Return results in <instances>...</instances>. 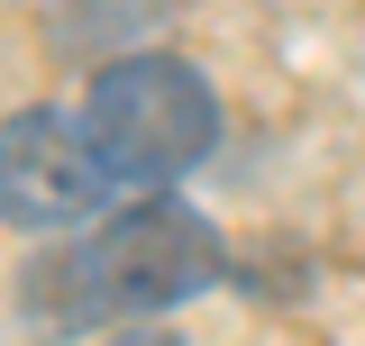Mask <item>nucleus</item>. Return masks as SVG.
<instances>
[{"label": "nucleus", "mask_w": 365, "mask_h": 346, "mask_svg": "<svg viewBox=\"0 0 365 346\" xmlns=\"http://www.w3.org/2000/svg\"><path fill=\"white\" fill-rule=\"evenodd\" d=\"M228 273L220 228L182 201H137L110 228H91L83 246H46L19 273V310L37 337H73V328H110V319H155L182 310Z\"/></svg>", "instance_id": "1"}, {"label": "nucleus", "mask_w": 365, "mask_h": 346, "mask_svg": "<svg viewBox=\"0 0 365 346\" xmlns=\"http://www.w3.org/2000/svg\"><path fill=\"white\" fill-rule=\"evenodd\" d=\"M83 137L101 146V164L155 192V182H182L220 146V91L210 73H192L182 55H119L91 73V100H83Z\"/></svg>", "instance_id": "2"}, {"label": "nucleus", "mask_w": 365, "mask_h": 346, "mask_svg": "<svg viewBox=\"0 0 365 346\" xmlns=\"http://www.w3.org/2000/svg\"><path fill=\"white\" fill-rule=\"evenodd\" d=\"M110 192H119V173L101 164V146L83 137V119H64V110L0 119V219L19 237L83 228V219L110 210Z\"/></svg>", "instance_id": "3"}, {"label": "nucleus", "mask_w": 365, "mask_h": 346, "mask_svg": "<svg viewBox=\"0 0 365 346\" xmlns=\"http://www.w3.org/2000/svg\"><path fill=\"white\" fill-rule=\"evenodd\" d=\"M146 28H165V0H55V46L91 64H119Z\"/></svg>", "instance_id": "4"}, {"label": "nucleus", "mask_w": 365, "mask_h": 346, "mask_svg": "<svg viewBox=\"0 0 365 346\" xmlns=\"http://www.w3.org/2000/svg\"><path fill=\"white\" fill-rule=\"evenodd\" d=\"M110 346H182L174 328H128V337H110Z\"/></svg>", "instance_id": "5"}]
</instances>
